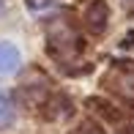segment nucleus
<instances>
[{"mask_svg": "<svg viewBox=\"0 0 134 134\" xmlns=\"http://www.w3.org/2000/svg\"><path fill=\"white\" fill-rule=\"evenodd\" d=\"M47 44H49L52 58L58 60H71L80 52V36L66 19H52L47 25Z\"/></svg>", "mask_w": 134, "mask_h": 134, "instance_id": "nucleus-1", "label": "nucleus"}, {"mask_svg": "<svg viewBox=\"0 0 134 134\" xmlns=\"http://www.w3.org/2000/svg\"><path fill=\"white\" fill-rule=\"evenodd\" d=\"M107 16H109L107 3H104V0H93V3H90V8L85 11V25H88L90 33H104Z\"/></svg>", "mask_w": 134, "mask_h": 134, "instance_id": "nucleus-2", "label": "nucleus"}, {"mask_svg": "<svg viewBox=\"0 0 134 134\" xmlns=\"http://www.w3.org/2000/svg\"><path fill=\"white\" fill-rule=\"evenodd\" d=\"M19 63H22L19 49H16L14 44H8V41H3V44H0V77L14 74V71L19 69Z\"/></svg>", "mask_w": 134, "mask_h": 134, "instance_id": "nucleus-3", "label": "nucleus"}, {"mask_svg": "<svg viewBox=\"0 0 134 134\" xmlns=\"http://www.w3.org/2000/svg\"><path fill=\"white\" fill-rule=\"evenodd\" d=\"M112 90H118L120 96H126L129 101H134V71H118L109 77Z\"/></svg>", "mask_w": 134, "mask_h": 134, "instance_id": "nucleus-4", "label": "nucleus"}, {"mask_svg": "<svg viewBox=\"0 0 134 134\" xmlns=\"http://www.w3.org/2000/svg\"><path fill=\"white\" fill-rule=\"evenodd\" d=\"M11 120H14V107H11L8 96H5V93H0V126L11 123Z\"/></svg>", "mask_w": 134, "mask_h": 134, "instance_id": "nucleus-5", "label": "nucleus"}, {"mask_svg": "<svg viewBox=\"0 0 134 134\" xmlns=\"http://www.w3.org/2000/svg\"><path fill=\"white\" fill-rule=\"evenodd\" d=\"M71 134H104V129H101V126H96V123H90V120H88V123H80V126H77V129L71 131Z\"/></svg>", "mask_w": 134, "mask_h": 134, "instance_id": "nucleus-6", "label": "nucleus"}, {"mask_svg": "<svg viewBox=\"0 0 134 134\" xmlns=\"http://www.w3.org/2000/svg\"><path fill=\"white\" fill-rule=\"evenodd\" d=\"M44 3H49V0H41V3H38V5H44Z\"/></svg>", "mask_w": 134, "mask_h": 134, "instance_id": "nucleus-7", "label": "nucleus"}]
</instances>
